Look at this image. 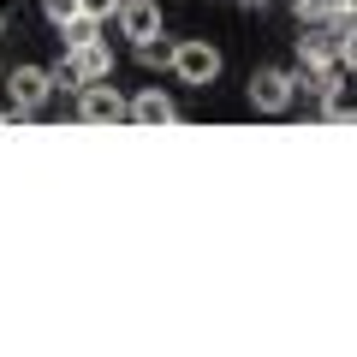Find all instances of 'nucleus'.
Instances as JSON below:
<instances>
[{"label": "nucleus", "mask_w": 357, "mask_h": 357, "mask_svg": "<svg viewBox=\"0 0 357 357\" xmlns=\"http://www.w3.org/2000/svg\"><path fill=\"white\" fill-rule=\"evenodd\" d=\"M102 77H114V48L102 36L84 42V48H66L54 60V84L60 89H84V84H102Z\"/></svg>", "instance_id": "nucleus-1"}, {"label": "nucleus", "mask_w": 357, "mask_h": 357, "mask_svg": "<svg viewBox=\"0 0 357 357\" xmlns=\"http://www.w3.org/2000/svg\"><path fill=\"white\" fill-rule=\"evenodd\" d=\"M77 119H84V126H126L131 102L114 89V77H102V84H84V89H77Z\"/></svg>", "instance_id": "nucleus-2"}, {"label": "nucleus", "mask_w": 357, "mask_h": 357, "mask_svg": "<svg viewBox=\"0 0 357 357\" xmlns=\"http://www.w3.org/2000/svg\"><path fill=\"white\" fill-rule=\"evenodd\" d=\"M298 96V72H286V66H262V72H250V107L256 114H286Z\"/></svg>", "instance_id": "nucleus-3"}, {"label": "nucleus", "mask_w": 357, "mask_h": 357, "mask_svg": "<svg viewBox=\"0 0 357 357\" xmlns=\"http://www.w3.org/2000/svg\"><path fill=\"white\" fill-rule=\"evenodd\" d=\"M54 66H13V77H6V102L24 107V114H42V102L54 96Z\"/></svg>", "instance_id": "nucleus-4"}, {"label": "nucleus", "mask_w": 357, "mask_h": 357, "mask_svg": "<svg viewBox=\"0 0 357 357\" xmlns=\"http://www.w3.org/2000/svg\"><path fill=\"white\" fill-rule=\"evenodd\" d=\"M173 77L178 84H215L220 77V48L215 42H203V36H191V42H178V54H173Z\"/></svg>", "instance_id": "nucleus-5"}, {"label": "nucleus", "mask_w": 357, "mask_h": 357, "mask_svg": "<svg viewBox=\"0 0 357 357\" xmlns=\"http://www.w3.org/2000/svg\"><path fill=\"white\" fill-rule=\"evenodd\" d=\"M340 60V30L310 24V36H298V66H333Z\"/></svg>", "instance_id": "nucleus-6"}, {"label": "nucleus", "mask_w": 357, "mask_h": 357, "mask_svg": "<svg viewBox=\"0 0 357 357\" xmlns=\"http://www.w3.org/2000/svg\"><path fill=\"white\" fill-rule=\"evenodd\" d=\"M119 36H131V42L161 36V6H155V0H126V6H119Z\"/></svg>", "instance_id": "nucleus-7"}, {"label": "nucleus", "mask_w": 357, "mask_h": 357, "mask_svg": "<svg viewBox=\"0 0 357 357\" xmlns=\"http://www.w3.org/2000/svg\"><path fill=\"white\" fill-rule=\"evenodd\" d=\"M173 119H178V107L161 89H143L137 102H131V126H173Z\"/></svg>", "instance_id": "nucleus-8"}, {"label": "nucleus", "mask_w": 357, "mask_h": 357, "mask_svg": "<svg viewBox=\"0 0 357 357\" xmlns=\"http://www.w3.org/2000/svg\"><path fill=\"white\" fill-rule=\"evenodd\" d=\"M131 54H137V66H149V72H173V54H178V42H167V36H143V42H131Z\"/></svg>", "instance_id": "nucleus-9"}, {"label": "nucleus", "mask_w": 357, "mask_h": 357, "mask_svg": "<svg viewBox=\"0 0 357 357\" xmlns=\"http://www.w3.org/2000/svg\"><path fill=\"white\" fill-rule=\"evenodd\" d=\"M340 72H345L340 60H333V66H304V72H298V89H310V96H333V89H340Z\"/></svg>", "instance_id": "nucleus-10"}, {"label": "nucleus", "mask_w": 357, "mask_h": 357, "mask_svg": "<svg viewBox=\"0 0 357 357\" xmlns=\"http://www.w3.org/2000/svg\"><path fill=\"white\" fill-rule=\"evenodd\" d=\"M60 36H66V48H84V42H96L102 36V24H96V18H72V24H60Z\"/></svg>", "instance_id": "nucleus-11"}, {"label": "nucleus", "mask_w": 357, "mask_h": 357, "mask_svg": "<svg viewBox=\"0 0 357 357\" xmlns=\"http://www.w3.org/2000/svg\"><path fill=\"white\" fill-rule=\"evenodd\" d=\"M42 18L60 30V24H72V18H84V0H42Z\"/></svg>", "instance_id": "nucleus-12"}, {"label": "nucleus", "mask_w": 357, "mask_h": 357, "mask_svg": "<svg viewBox=\"0 0 357 357\" xmlns=\"http://www.w3.org/2000/svg\"><path fill=\"white\" fill-rule=\"evenodd\" d=\"M321 114H328V119H340V126H357V107L345 102L340 89H333V96H321Z\"/></svg>", "instance_id": "nucleus-13"}, {"label": "nucleus", "mask_w": 357, "mask_h": 357, "mask_svg": "<svg viewBox=\"0 0 357 357\" xmlns=\"http://www.w3.org/2000/svg\"><path fill=\"white\" fill-rule=\"evenodd\" d=\"M328 24H333V30L357 24V0H328Z\"/></svg>", "instance_id": "nucleus-14"}, {"label": "nucleus", "mask_w": 357, "mask_h": 357, "mask_svg": "<svg viewBox=\"0 0 357 357\" xmlns=\"http://www.w3.org/2000/svg\"><path fill=\"white\" fill-rule=\"evenodd\" d=\"M292 13L304 24H328V0H292Z\"/></svg>", "instance_id": "nucleus-15"}, {"label": "nucleus", "mask_w": 357, "mask_h": 357, "mask_svg": "<svg viewBox=\"0 0 357 357\" xmlns=\"http://www.w3.org/2000/svg\"><path fill=\"white\" fill-rule=\"evenodd\" d=\"M340 66H345V72H357V24L340 30Z\"/></svg>", "instance_id": "nucleus-16"}, {"label": "nucleus", "mask_w": 357, "mask_h": 357, "mask_svg": "<svg viewBox=\"0 0 357 357\" xmlns=\"http://www.w3.org/2000/svg\"><path fill=\"white\" fill-rule=\"evenodd\" d=\"M119 6H126V0H84V13L96 18V24H107V18H119Z\"/></svg>", "instance_id": "nucleus-17"}, {"label": "nucleus", "mask_w": 357, "mask_h": 357, "mask_svg": "<svg viewBox=\"0 0 357 357\" xmlns=\"http://www.w3.org/2000/svg\"><path fill=\"white\" fill-rule=\"evenodd\" d=\"M0 30H6V13H0Z\"/></svg>", "instance_id": "nucleus-18"}, {"label": "nucleus", "mask_w": 357, "mask_h": 357, "mask_svg": "<svg viewBox=\"0 0 357 357\" xmlns=\"http://www.w3.org/2000/svg\"><path fill=\"white\" fill-rule=\"evenodd\" d=\"M0 84H6V72H0Z\"/></svg>", "instance_id": "nucleus-19"}]
</instances>
